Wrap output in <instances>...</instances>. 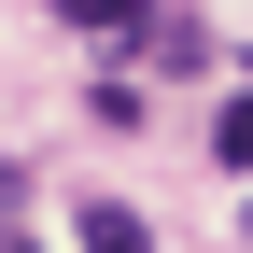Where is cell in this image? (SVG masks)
Here are the masks:
<instances>
[{
    "mask_svg": "<svg viewBox=\"0 0 253 253\" xmlns=\"http://www.w3.org/2000/svg\"><path fill=\"white\" fill-rule=\"evenodd\" d=\"M84 253H155V225H141L126 197H99V211H84Z\"/></svg>",
    "mask_w": 253,
    "mask_h": 253,
    "instance_id": "cell-1",
    "label": "cell"
},
{
    "mask_svg": "<svg viewBox=\"0 0 253 253\" xmlns=\"http://www.w3.org/2000/svg\"><path fill=\"white\" fill-rule=\"evenodd\" d=\"M211 155H225V169H253V84H239L225 113H211Z\"/></svg>",
    "mask_w": 253,
    "mask_h": 253,
    "instance_id": "cell-2",
    "label": "cell"
},
{
    "mask_svg": "<svg viewBox=\"0 0 253 253\" xmlns=\"http://www.w3.org/2000/svg\"><path fill=\"white\" fill-rule=\"evenodd\" d=\"M56 14H71V28H99V42H113V28H141L155 0H56Z\"/></svg>",
    "mask_w": 253,
    "mask_h": 253,
    "instance_id": "cell-3",
    "label": "cell"
},
{
    "mask_svg": "<svg viewBox=\"0 0 253 253\" xmlns=\"http://www.w3.org/2000/svg\"><path fill=\"white\" fill-rule=\"evenodd\" d=\"M14 197H28V169H14V155H0V211H14Z\"/></svg>",
    "mask_w": 253,
    "mask_h": 253,
    "instance_id": "cell-4",
    "label": "cell"
},
{
    "mask_svg": "<svg viewBox=\"0 0 253 253\" xmlns=\"http://www.w3.org/2000/svg\"><path fill=\"white\" fill-rule=\"evenodd\" d=\"M239 239H253V211H239Z\"/></svg>",
    "mask_w": 253,
    "mask_h": 253,
    "instance_id": "cell-5",
    "label": "cell"
},
{
    "mask_svg": "<svg viewBox=\"0 0 253 253\" xmlns=\"http://www.w3.org/2000/svg\"><path fill=\"white\" fill-rule=\"evenodd\" d=\"M0 253H28V239H0Z\"/></svg>",
    "mask_w": 253,
    "mask_h": 253,
    "instance_id": "cell-6",
    "label": "cell"
}]
</instances>
